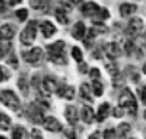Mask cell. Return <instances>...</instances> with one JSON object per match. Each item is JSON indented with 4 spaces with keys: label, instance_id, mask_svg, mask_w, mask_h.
Masks as SVG:
<instances>
[{
    "label": "cell",
    "instance_id": "obj_1",
    "mask_svg": "<svg viewBox=\"0 0 146 139\" xmlns=\"http://www.w3.org/2000/svg\"><path fill=\"white\" fill-rule=\"evenodd\" d=\"M65 42L63 41H56L55 44L49 45L46 48L48 59L56 65H66V56H65Z\"/></svg>",
    "mask_w": 146,
    "mask_h": 139
},
{
    "label": "cell",
    "instance_id": "obj_2",
    "mask_svg": "<svg viewBox=\"0 0 146 139\" xmlns=\"http://www.w3.org/2000/svg\"><path fill=\"white\" fill-rule=\"evenodd\" d=\"M119 107H122L128 114L136 115V112H138L136 100H135V96L132 94V91L129 88H124V91L121 93V96H119Z\"/></svg>",
    "mask_w": 146,
    "mask_h": 139
},
{
    "label": "cell",
    "instance_id": "obj_3",
    "mask_svg": "<svg viewBox=\"0 0 146 139\" xmlns=\"http://www.w3.org/2000/svg\"><path fill=\"white\" fill-rule=\"evenodd\" d=\"M0 103L4 104L7 108L13 110V111L20 110V98L11 90H1L0 91Z\"/></svg>",
    "mask_w": 146,
    "mask_h": 139
},
{
    "label": "cell",
    "instance_id": "obj_4",
    "mask_svg": "<svg viewBox=\"0 0 146 139\" xmlns=\"http://www.w3.org/2000/svg\"><path fill=\"white\" fill-rule=\"evenodd\" d=\"M36 21H30L27 25H25V28L23 30V33L20 35V41H21V44L23 45H25V47H30L34 41H35L36 38Z\"/></svg>",
    "mask_w": 146,
    "mask_h": 139
},
{
    "label": "cell",
    "instance_id": "obj_5",
    "mask_svg": "<svg viewBox=\"0 0 146 139\" xmlns=\"http://www.w3.org/2000/svg\"><path fill=\"white\" fill-rule=\"evenodd\" d=\"M27 117H28V120L31 122H34V124H44V112H42V108L39 107L38 104H34V103H31V104L28 105V108H27Z\"/></svg>",
    "mask_w": 146,
    "mask_h": 139
},
{
    "label": "cell",
    "instance_id": "obj_6",
    "mask_svg": "<svg viewBox=\"0 0 146 139\" xmlns=\"http://www.w3.org/2000/svg\"><path fill=\"white\" fill-rule=\"evenodd\" d=\"M143 31V21L139 17L132 18L129 23H128L127 27V35L129 38H136L139 37V34Z\"/></svg>",
    "mask_w": 146,
    "mask_h": 139
},
{
    "label": "cell",
    "instance_id": "obj_7",
    "mask_svg": "<svg viewBox=\"0 0 146 139\" xmlns=\"http://www.w3.org/2000/svg\"><path fill=\"white\" fill-rule=\"evenodd\" d=\"M42 49L41 48H33V49H30L28 52H24L23 53V56H24V59H25V62H28V63H31V65H38L39 63V61L42 59Z\"/></svg>",
    "mask_w": 146,
    "mask_h": 139
},
{
    "label": "cell",
    "instance_id": "obj_8",
    "mask_svg": "<svg viewBox=\"0 0 146 139\" xmlns=\"http://www.w3.org/2000/svg\"><path fill=\"white\" fill-rule=\"evenodd\" d=\"M82 11H83V14L87 16V17H91V18L97 17L98 20H100V11H101V7H100L97 3H94V1H87V3L83 6Z\"/></svg>",
    "mask_w": 146,
    "mask_h": 139
},
{
    "label": "cell",
    "instance_id": "obj_9",
    "mask_svg": "<svg viewBox=\"0 0 146 139\" xmlns=\"http://www.w3.org/2000/svg\"><path fill=\"white\" fill-rule=\"evenodd\" d=\"M42 88H44L45 93L51 94V93L58 91L60 87H59V83H58V80H56L55 77H52V76H46V77L42 79Z\"/></svg>",
    "mask_w": 146,
    "mask_h": 139
},
{
    "label": "cell",
    "instance_id": "obj_10",
    "mask_svg": "<svg viewBox=\"0 0 146 139\" xmlns=\"http://www.w3.org/2000/svg\"><path fill=\"white\" fill-rule=\"evenodd\" d=\"M16 35V27L13 24H3L0 25V39L1 41H10Z\"/></svg>",
    "mask_w": 146,
    "mask_h": 139
},
{
    "label": "cell",
    "instance_id": "obj_11",
    "mask_svg": "<svg viewBox=\"0 0 146 139\" xmlns=\"http://www.w3.org/2000/svg\"><path fill=\"white\" fill-rule=\"evenodd\" d=\"M44 128L46 129V131H49V132H60L62 131V124L58 121L56 118L54 117H46L45 120H44Z\"/></svg>",
    "mask_w": 146,
    "mask_h": 139
},
{
    "label": "cell",
    "instance_id": "obj_12",
    "mask_svg": "<svg viewBox=\"0 0 146 139\" xmlns=\"http://www.w3.org/2000/svg\"><path fill=\"white\" fill-rule=\"evenodd\" d=\"M104 51H106V55L108 56L111 61L115 59V58H118V56H121V53H122V49H121L119 44H117V42H110V44H107Z\"/></svg>",
    "mask_w": 146,
    "mask_h": 139
},
{
    "label": "cell",
    "instance_id": "obj_13",
    "mask_svg": "<svg viewBox=\"0 0 146 139\" xmlns=\"http://www.w3.org/2000/svg\"><path fill=\"white\" fill-rule=\"evenodd\" d=\"M39 30H41V34L44 35V38H51L56 33V27H54L51 21H42L39 24Z\"/></svg>",
    "mask_w": 146,
    "mask_h": 139
},
{
    "label": "cell",
    "instance_id": "obj_14",
    "mask_svg": "<svg viewBox=\"0 0 146 139\" xmlns=\"http://www.w3.org/2000/svg\"><path fill=\"white\" fill-rule=\"evenodd\" d=\"M65 117H66V120L70 124V125H74L77 120H79V112H77V110H76V107L74 105H68L66 107V110H65Z\"/></svg>",
    "mask_w": 146,
    "mask_h": 139
},
{
    "label": "cell",
    "instance_id": "obj_15",
    "mask_svg": "<svg viewBox=\"0 0 146 139\" xmlns=\"http://www.w3.org/2000/svg\"><path fill=\"white\" fill-rule=\"evenodd\" d=\"M84 34H86V27L82 21L76 23L72 28V37L74 39H83L84 38Z\"/></svg>",
    "mask_w": 146,
    "mask_h": 139
},
{
    "label": "cell",
    "instance_id": "obj_16",
    "mask_svg": "<svg viewBox=\"0 0 146 139\" xmlns=\"http://www.w3.org/2000/svg\"><path fill=\"white\" fill-rule=\"evenodd\" d=\"M62 98H65V100H73L74 98V87L73 86H62L58 91H56Z\"/></svg>",
    "mask_w": 146,
    "mask_h": 139
},
{
    "label": "cell",
    "instance_id": "obj_17",
    "mask_svg": "<svg viewBox=\"0 0 146 139\" xmlns=\"http://www.w3.org/2000/svg\"><path fill=\"white\" fill-rule=\"evenodd\" d=\"M136 4H131V3H122L121 6H119V13H121V16L122 17H128V16H131V14H133L135 11H136Z\"/></svg>",
    "mask_w": 146,
    "mask_h": 139
},
{
    "label": "cell",
    "instance_id": "obj_18",
    "mask_svg": "<svg viewBox=\"0 0 146 139\" xmlns=\"http://www.w3.org/2000/svg\"><path fill=\"white\" fill-rule=\"evenodd\" d=\"M94 111H93V108L89 107V105H84L83 107V110H82V120L86 122V124H91V122L94 121Z\"/></svg>",
    "mask_w": 146,
    "mask_h": 139
},
{
    "label": "cell",
    "instance_id": "obj_19",
    "mask_svg": "<svg viewBox=\"0 0 146 139\" xmlns=\"http://www.w3.org/2000/svg\"><path fill=\"white\" fill-rule=\"evenodd\" d=\"M129 132H131V125L127 124V122L119 124L118 128H117V136L119 139H127L128 135H129Z\"/></svg>",
    "mask_w": 146,
    "mask_h": 139
},
{
    "label": "cell",
    "instance_id": "obj_20",
    "mask_svg": "<svg viewBox=\"0 0 146 139\" xmlns=\"http://www.w3.org/2000/svg\"><path fill=\"white\" fill-rule=\"evenodd\" d=\"M110 114V104L108 103H103L98 107V112H97V121L103 122Z\"/></svg>",
    "mask_w": 146,
    "mask_h": 139
},
{
    "label": "cell",
    "instance_id": "obj_21",
    "mask_svg": "<svg viewBox=\"0 0 146 139\" xmlns=\"http://www.w3.org/2000/svg\"><path fill=\"white\" fill-rule=\"evenodd\" d=\"M18 88H20V91L23 93V96H28V93H30V87H28V82H27V77L25 76H20V79H18Z\"/></svg>",
    "mask_w": 146,
    "mask_h": 139
},
{
    "label": "cell",
    "instance_id": "obj_22",
    "mask_svg": "<svg viewBox=\"0 0 146 139\" xmlns=\"http://www.w3.org/2000/svg\"><path fill=\"white\" fill-rule=\"evenodd\" d=\"M80 96H82V98H83V100H86V101H89V103L93 101L91 94H90V84L83 83V84L80 86Z\"/></svg>",
    "mask_w": 146,
    "mask_h": 139
},
{
    "label": "cell",
    "instance_id": "obj_23",
    "mask_svg": "<svg viewBox=\"0 0 146 139\" xmlns=\"http://www.w3.org/2000/svg\"><path fill=\"white\" fill-rule=\"evenodd\" d=\"M55 18H56L60 24H68V23H69V18H68L66 11H65L63 9H58V10L55 11Z\"/></svg>",
    "mask_w": 146,
    "mask_h": 139
},
{
    "label": "cell",
    "instance_id": "obj_24",
    "mask_svg": "<svg viewBox=\"0 0 146 139\" xmlns=\"http://www.w3.org/2000/svg\"><path fill=\"white\" fill-rule=\"evenodd\" d=\"M11 125V120L4 114V112H0V129L3 131H7Z\"/></svg>",
    "mask_w": 146,
    "mask_h": 139
},
{
    "label": "cell",
    "instance_id": "obj_25",
    "mask_svg": "<svg viewBox=\"0 0 146 139\" xmlns=\"http://www.w3.org/2000/svg\"><path fill=\"white\" fill-rule=\"evenodd\" d=\"M10 49H11V45L7 41H1L0 39V59H3L7 53L10 52Z\"/></svg>",
    "mask_w": 146,
    "mask_h": 139
},
{
    "label": "cell",
    "instance_id": "obj_26",
    "mask_svg": "<svg viewBox=\"0 0 146 139\" xmlns=\"http://www.w3.org/2000/svg\"><path fill=\"white\" fill-rule=\"evenodd\" d=\"M11 138L13 139H24L25 138V129L23 128V126H16L14 129H13V132H11Z\"/></svg>",
    "mask_w": 146,
    "mask_h": 139
},
{
    "label": "cell",
    "instance_id": "obj_27",
    "mask_svg": "<svg viewBox=\"0 0 146 139\" xmlns=\"http://www.w3.org/2000/svg\"><path fill=\"white\" fill-rule=\"evenodd\" d=\"M91 88H93V94L94 96H103V84L98 82V79L97 80H93V83H91Z\"/></svg>",
    "mask_w": 146,
    "mask_h": 139
},
{
    "label": "cell",
    "instance_id": "obj_28",
    "mask_svg": "<svg viewBox=\"0 0 146 139\" xmlns=\"http://www.w3.org/2000/svg\"><path fill=\"white\" fill-rule=\"evenodd\" d=\"M30 3H31V7H33V9H35V10H42V9H45L48 0H31Z\"/></svg>",
    "mask_w": 146,
    "mask_h": 139
},
{
    "label": "cell",
    "instance_id": "obj_29",
    "mask_svg": "<svg viewBox=\"0 0 146 139\" xmlns=\"http://www.w3.org/2000/svg\"><path fill=\"white\" fill-rule=\"evenodd\" d=\"M10 76H11V73H10L9 70L6 69L4 66H0V83H1V82L9 80V79H10Z\"/></svg>",
    "mask_w": 146,
    "mask_h": 139
},
{
    "label": "cell",
    "instance_id": "obj_30",
    "mask_svg": "<svg viewBox=\"0 0 146 139\" xmlns=\"http://www.w3.org/2000/svg\"><path fill=\"white\" fill-rule=\"evenodd\" d=\"M16 17H17L18 21H25L27 17H28V10H27V9L17 10V11H16Z\"/></svg>",
    "mask_w": 146,
    "mask_h": 139
},
{
    "label": "cell",
    "instance_id": "obj_31",
    "mask_svg": "<svg viewBox=\"0 0 146 139\" xmlns=\"http://www.w3.org/2000/svg\"><path fill=\"white\" fill-rule=\"evenodd\" d=\"M72 56L77 62H82V61H83V52H82V49H79L77 47H74L72 49Z\"/></svg>",
    "mask_w": 146,
    "mask_h": 139
},
{
    "label": "cell",
    "instance_id": "obj_32",
    "mask_svg": "<svg viewBox=\"0 0 146 139\" xmlns=\"http://www.w3.org/2000/svg\"><path fill=\"white\" fill-rule=\"evenodd\" d=\"M133 49H135V45H133V42H132L131 39H129V41H127V42H125V45H124V51H125V53H127L128 56H129V55H132Z\"/></svg>",
    "mask_w": 146,
    "mask_h": 139
},
{
    "label": "cell",
    "instance_id": "obj_33",
    "mask_svg": "<svg viewBox=\"0 0 146 139\" xmlns=\"http://www.w3.org/2000/svg\"><path fill=\"white\" fill-rule=\"evenodd\" d=\"M124 112H125V110H124L122 107H117V108L112 110V114H114V117H117V118L124 117Z\"/></svg>",
    "mask_w": 146,
    "mask_h": 139
},
{
    "label": "cell",
    "instance_id": "obj_34",
    "mask_svg": "<svg viewBox=\"0 0 146 139\" xmlns=\"http://www.w3.org/2000/svg\"><path fill=\"white\" fill-rule=\"evenodd\" d=\"M7 63H9V65H11L13 68H17V66H18L17 58H16V55H14V53H11V55L9 56V61H7Z\"/></svg>",
    "mask_w": 146,
    "mask_h": 139
},
{
    "label": "cell",
    "instance_id": "obj_35",
    "mask_svg": "<svg viewBox=\"0 0 146 139\" xmlns=\"http://www.w3.org/2000/svg\"><path fill=\"white\" fill-rule=\"evenodd\" d=\"M31 139H44V136H42V134H41V131L39 129H33L31 131Z\"/></svg>",
    "mask_w": 146,
    "mask_h": 139
},
{
    "label": "cell",
    "instance_id": "obj_36",
    "mask_svg": "<svg viewBox=\"0 0 146 139\" xmlns=\"http://www.w3.org/2000/svg\"><path fill=\"white\" fill-rule=\"evenodd\" d=\"M114 135H115V131H114V129H106L104 134H103L104 139H112L114 138Z\"/></svg>",
    "mask_w": 146,
    "mask_h": 139
},
{
    "label": "cell",
    "instance_id": "obj_37",
    "mask_svg": "<svg viewBox=\"0 0 146 139\" xmlns=\"http://www.w3.org/2000/svg\"><path fill=\"white\" fill-rule=\"evenodd\" d=\"M100 76H101V73H100V70H98V69H91L90 70V77L93 79V80L100 79Z\"/></svg>",
    "mask_w": 146,
    "mask_h": 139
},
{
    "label": "cell",
    "instance_id": "obj_38",
    "mask_svg": "<svg viewBox=\"0 0 146 139\" xmlns=\"http://www.w3.org/2000/svg\"><path fill=\"white\" fill-rule=\"evenodd\" d=\"M65 139H76V134L73 131H66L65 132Z\"/></svg>",
    "mask_w": 146,
    "mask_h": 139
},
{
    "label": "cell",
    "instance_id": "obj_39",
    "mask_svg": "<svg viewBox=\"0 0 146 139\" xmlns=\"http://www.w3.org/2000/svg\"><path fill=\"white\" fill-rule=\"evenodd\" d=\"M89 139H101V132H100V131H96V132H93L90 136H89Z\"/></svg>",
    "mask_w": 146,
    "mask_h": 139
},
{
    "label": "cell",
    "instance_id": "obj_40",
    "mask_svg": "<svg viewBox=\"0 0 146 139\" xmlns=\"http://www.w3.org/2000/svg\"><path fill=\"white\" fill-rule=\"evenodd\" d=\"M141 97H142V103L146 105V86L141 90Z\"/></svg>",
    "mask_w": 146,
    "mask_h": 139
},
{
    "label": "cell",
    "instance_id": "obj_41",
    "mask_svg": "<svg viewBox=\"0 0 146 139\" xmlns=\"http://www.w3.org/2000/svg\"><path fill=\"white\" fill-rule=\"evenodd\" d=\"M6 4H4V1L3 0H0V13H3V11H6Z\"/></svg>",
    "mask_w": 146,
    "mask_h": 139
},
{
    "label": "cell",
    "instance_id": "obj_42",
    "mask_svg": "<svg viewBox=\"0 0 146 139\" xmlns=\"http://www.w3.org/2000/svg\"><path fill=\"white\" fill-rule=\"evenodd\" d=\"M9 3H10L11 6H16V4H20V3H21V0H9Z\"/></svg>",
    "mask_w": 146,
    "mask_h": 139
},
{
    "label": "cell",
    "instance_id": "obj_43",
    "mask_svg": "<svg viewBox=\"0 0 146 139\" xmlns=\"http://www.w3.org/2000/svg\"><path fill=\"white\" fill-rule=\"evenodd\" d=\"M80 70H82V73H86V65H83V66L80 68Z\"/></svg>",
    "mask_w": 146,
    "mask_h": 139
},
{
    "label": "cell",
    "instance_id": "obj_44",
    "mask_svg": "<svg viewBox=\"0 0 146 139\" xmlns=\"http://www.w3.org/2000/svg\"><path fill=\"white\" fill-rule=\"evenodd\" d=\"M143 72H145V73H146V63H145V65H143Z\"/></svg>",
    "mask_w": 146,
    "mask_h": 139
},
{
    "label": "cell",
    "instance_id": "obj_45",
    "mask_svg": "<svg viewBox=\"0 0 146 139\" xmlns=\"http://www.w3.org/2000/svg\"><path fill=\"white\" fill-rule=\"evenodd\" d=\"M143 117H145V120H146V110H145V112H143Z\"/></svg>",
    "mask_w": 146,
    "mask_h": 139
},
{
    "label": "cell",
    "instance_id": "obj_46",
    "mask_svg": "<svg viewBox=\"0 0 146 139\" xmlns=\"http://www.w3.org/2000/svg\"><path fill=\"white\" fill-rule=\"evenodd\" d=\"M0 139H7V138H4V136H0Z\"/></svg>",
    "mask_w": 146,
    "mask_h": 139
},
{
    "label": "cell",
    "instance_id": "obj_47",
    "mask_svg": "<svg viewBox=\"0 0 146 139\" xmlns=\"http://www.w3.org/2000/svg\"><path fill=\"white\" fill-rule=\"evenodd\" d=\"M132 139H135V138H132Z\"/></svg>",
    "mask_w": 146,
    "mask_h": 139
}]
</instances>
